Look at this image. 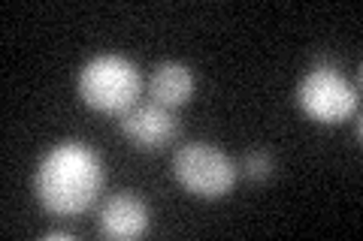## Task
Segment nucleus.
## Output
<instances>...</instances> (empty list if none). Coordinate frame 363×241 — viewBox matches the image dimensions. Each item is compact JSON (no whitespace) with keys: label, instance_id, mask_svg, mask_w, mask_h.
<instances>
[{"label":"nucleus","instance_id":"nucleus-9","mask_svg":"<svg viewBox=\"0 0 363 241\" xmlns=\"http://www.w3.org/2000/svg\"><path fill=\"white\" fill-rule=\"evenodd\" d=\"M43 238H61V241H67V238H73V233H67V229H49Z\"/></svg>","mask_w":363,"mask_h":241},{"label":"nucleus","instance_id":"nucleus-4","mask_svg":"<svg viewBox=\"0 0 363 241\" xmlns=\"http://www.w3.org/2000/svg\"><path fill=\"white\" fill-rule=\"evenodd\" d=\"M297 102L315 124H342L357 112V85H351L333 64L321 61L297 85Z\"/></svg>","mask_w":363,"mask_h":241},{"label":"nucleus","instance_id":"nucleus-5","mask_svg":"<svg viewBox=\"0 0 363 241\" xmlns=\"http://www.w3.org/2000/svg\"><path fill=\"white\" fill-rule=\"evenodd\" d=\"M118 127L124 139L133 142L140 151H161L179 136V121L173 109L157 106V102H136L128 112H121Z\"/></svg>","mask_w":363,"mask_h":241},{"label":"nucleus","instance_id":"nucleus-8","mask_svg":"<svg viewBox=\"0 0 363 241\" xmlns=\"http://www.w3.org/2000/svg\"><path fill=\"white\" fill-rule=\"evenodd\" d=\"M272 169H276V163H272V154L269 151H252L245 157V175L255 178V181H267L272 175Z\"/></svg>","mask_w":363,"mask_h":241},{"label":"nucleus","instance_id":"nucleus-1","mask_svg":"<svg viewBox=\"0 0 363 241\" xmlns=\"http://www.w3.org/2000/svg\"><path fill=\"white\" fill-rule=\"evenodd\" d=\"M104 190V163L85 142H58L40 157L33 193L52 214L73 217L88 211Z\"/></svg>","mask_w":363,"mask_h":241},{"label":"nucleus","instance_id":"nucleus-3","mask_svg":"<svg viewBox=\"0 0 363 241\" xmlns=\"http://www.w3.org/2000/svg\"><path fill=\"white\" fill-rule=\"evenodd\" d=\"M236 163L209 142H188L173 154V178L197 199H224L236 184Z\"/></svg>","mask_w":363,"mask_h":241},{"label":"nucleus","instance_id":"nucleus-6","mask_svg":"<svg viewBox=\"0 0 363 241\" xmlns=\"http://www.w3.org/2000/svg\"><path fill=\"white\" fill-rule=\"evenodd\" d=\"M97 229H100V235L116 238V241L140 238L149 229V205L136 196V193L121 190L100 205Z\"/></svg>","mask_w":363,"mask_h":241},{"label":"nucleus","instance_id":"nucleus-2","mask_svg":"<svg viewBox=\"0 0 363 241\" xmlns=\"http://www.w3.org/2000/svg\"><path fill=\"white\" fill-rule=\"evenodd\" d=\"M76 90L85 100V106L97 112H128L136 106V97L143 90V78L136 64L121 54H94L79 70Z\"/></svg>","mask_w":363,"mask_h":241},{"label":"nucleus","instance_id":"nucleus-7","mask_svg":"<svg viewBox=\"0 0 363 241\" xmlns=\"http://www.w3.org/2000/svg\"><path fill=\"white\" fill-rule=\"evenodd\" d=\"M149 94H152V102H157V106H167V109L185 106L194 97V73L179 61H161L152 70Z\"/></svg>","mask_w":363,"mask_h":241}]
</instances>
